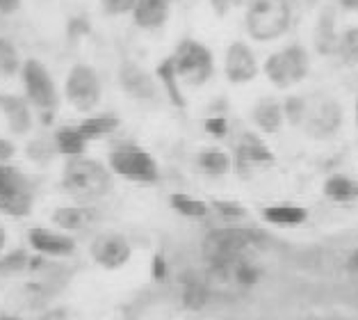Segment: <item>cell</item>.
<instances>
[{"label": "cell", "mask_w": 358, "mask_h": 320, "mask_svg": "<svg viewBox=\"0 0 358 320\" xmlns=\"http://www.w3.org/2000/svg\"><path fill=\"white\" fill-rule=\"evenodd\" d=\"M213 209L222 215L226 220H242L247 215V209L238 202H226V199H220V202H213Z\"/></svg>", "instance_id": "cell-32"}, {"label": "cell", "mask_w": 358, "mask_h": 320, "mask_svg": "<svg viewBox=\"0 0 358 320\" xmlns=\"http://www.w3.org/2000/svg\"><path fill=\"white\" fill-rule=\"evenodd\" d=\"M251 122L267 135L278 133L283 128V122H285L283 103H278L276 99L263 97L251 110Z\"/></svg>", "instance_id": "cell-18"}, {"label": "cell", "mask_w": 358, "mask_h": 320, "mask_svg": "<svg viewBox=\"0 0 358 320\" xmlns=\"http://www.w3.org/2000/svg\"><path fill=\"white\" fill-rule=\"evenodd\" d=\"M224 74L233 85H247L258 76V60L244 41H233L226 48Z\"/></svg>", "instance_id": "cell-13"}, {"label": "cell", "mask_w": 358, "mask_h": 320, "mask_svg": "<svg viewBox=\"0 0 358 320\" xmlns=\"http://www.w3.org/2000/svg\"><path fill=\"white\" fill-rule=\"evenodd\" d=\"M21 7V0H0V14L10 16Z\"/></svg>", "instance_id": "cell-37"}, {"label": "cell", "mask_w": 358, "mask_h": 320, "mask_svg": "<svg viewBox=\"0 0 358 320\" xmlns=\"http://www.w3.org/2000/svg\"><path fill=\"white\" fill-rule=\"evenodd\" d=\"M340 34L336 32V14L334 10H322L313 32V44L320 55H336Z\"/></svg>", "instance_id": "cell-19"}, {"label": "cell", "mask_w": 358, "mask_h": 320, "mask_svg": "<svg viewBox=\"0 0 358 320\" xmlns=\"http://www.w3.org/2000/svg\"><path fill=\"white\" fill-rule=\"evenodd\" d=\"M340 126H343V106L329 94H315L308 99V110H306L303 131L315 140H329L334 137Z\"/></svg>", "instance_id": "cell-8"}, {"label": "cell", "mask_w": 358, "mask_h": 320, "mask_svg": "<svg viewBox=\"0 0 358 320\" xmlns=\"http://www.w3.org/2000/svg\"><path fill=\"white\" fill-rule=\"evenodd\" d=\"M340 7H345L349 12H358V0H338Z\"/></svg>", "instance_id": "cell-40"}, {"label": "cell", "mask_w": 358, "mask_h": 320, "mask_svg": "<svg viewBox=\"0 0 358 320\" xmlns=\"http://www.w3.org/2000/svg\"><path fill=\"white\" fill-rule=\"evenodd\" d=\"M244 21L253 41L281 39L292 21L290 0H249Z\"/></svg>", "instance_id": "cell-2"}, {"label": "cell", "mask_w": 358, "mask_h": 320, "mask_svg": "<svg viewBox=\"0 0 358 320\" xmlns=\"http://www.w3.org/2000/svg\"><path fill=\"white\" fill-rule=\"evenodd\" d=\"M347 270L349 272H354V274H358V249L356 252L349 256V261H347Z\"/></svg>", "instance_id": "cell-39"}, {"label": "cell", "mask_w": 358, "mask_h": 320, "mask_svg": "<svg viewBox=\"0 0 358 320\" xmlns=\"http://www.w3.org/2000/svg\"><path fill=\"white\" fill-rule=\"evenodd\" d=\"M215 3H217V0H215ZM220 3H233V0H220Z\"/></svg>", "instance_id": "cell-43"}, {"label": "cell", "mask_w": 358, "mask_h": 320, "mask_svg": "<svg viewBox=\"0 0 358 320\" xmlns=\"http://www.w3.org/2000/svg\"><path fill=\"white\" fill-rule=\"evenodd\" d=\"M0 115L14 135H28L32 131V106L25 97L0 92Z\"/></svg>", "instance_id": "cell-14"}, {"label": "cell", "mask_w": 358, "mask_h": 320, "mask_svg": "<svg viewBox=\"0 0 358 320\" xmlns=\"http://www.w3.org/2000/svg\"><path fill=\"white\" fill-rule=\"evenodd\" d=\"M101 5H103V12L108 16H121V14L133 12L137 0H101Z\"/></svg>", "instance_id": "cell-33"}, {"label": "cell", "mask_w": 358, "mask_h": 320, "mask_svg": "<svg viewBox=\"0 0 358 320\" xmlns=\"http://www.w3.org/2000/svg\"><path fill=\"white\" fill-rule=\"evenodd\" d=\"M30 265H32V254L28 249L16 247L10 249L0 256V277L3 279H16V277L30 274Z\"/></svg>", "instance_id": "cell-24"}, {"label": "cell", "mask_w": 358, "mask_h": 320, "mask_svg": "<svg viewBox=\"0 0 358 320\" xmlns=\"http://www.w3.org/2000/svg\"><path fill=\"white\" fill-rule=\"evenodd\" d=\"M110 172L133 183H158L160 179L155 158L133 142L117 144L110 151Z\"/></svg>", "instance_id": "cell-5"}, {"label": "cell", "mask_w": 358, "mask_h": 320, "mask_svg": "<svg viewBox=\"0 0 358 320\" xmlns=\"http://www.w3.org/2000/svg\"><path fill=\"white\" fill-rule=\"evenodd\" d=\"M37 320H69V314L64 309H46L37 316Z\"/></svg>", "instance_id": "cell-36"}, {"label": "cell", "mask_w": 358, "mask_h": 320, "mask_svg": "<svg viewBox=\"0 0 358 320\" xmlns=\"http://www.w3.org/2000/svg\"><path fill=\"white\" fill-rule=\"evenodd\" d=\"M196 165L199 169L208 176H224L229 174L233 167L231 155L224 149H217V146H208V149H201L196 155Z\"/></svg>", "instance_id": "cell-22"}, {"label": "cell", "mask_w": 358, "mask_h": 320, "mask_svg": "<svg viewBox=\"0 0 358 320\" xmlns=\"http://www.w3.org/2000/svg\"><path fill=\"white\" fill-rule=\"evenodd\" d=\"M25 153L32 162H39V165H46L57 155V146L53 137H34L25 146Z\"/></svg>", "instance_id": "cell-30"}, {"label": "cell", "mask_w": 358, "mask_h": 320, "mask_svg": "<svg viewBox=\"0 0 358 320\" xmlns=\"http://www.w3.org/2000/svg\"><path fill=\"white\" fill-rule=\"evenodd\" d=\"M267 81L276 85L278 90H287L292 85H299L310 71L308 50L299 44H290L272 53L263 64Z\"/></svg>", "instance_id": "cell-6"}, {"label": "cell", "mask_w": 358, "mask_h": 320, "mask_svg": "<svg viewBox=\"0 0 358 320\" xmlns=\"http://www.w3.org/2000/svg\"><path fill=\"white\" fill-rule=\"evenodd\" d=\"M158 78L162 83L164 92H167V97L171 99L173 106H185V101H182V94H180V78L176 74V67H173V60L167 57L162 60V62L158 64Z\"/></svg>", "instance_id": "cell-26"}, {"label": "cell", "mask_w": 358, "mask_h": 320, "mask_svg": "<svg viewBox=\"0 0 358 320\" xmlns=\"http://www.w3.org/2000/svg\"><path fill=\"white\" fill-rule=\"evenodd\" d=\"M78 128L83 131V135L87 140H99V137H106L112 135L119 128V117L115 115H96V117H87L83 119Z\"/></svg>", "instance_id": "cell-25"}, {"label": "cell", "mask_w": 358, "mask_h": 320, "mask_svg": "<svg viewBox=\"0 0 358 320\" xmlns=\"http://www.w3.org/2000/svg\"><path fill=\"white\" fill-rule=\"evenodd\" d=\"M53 224L64 233L71 231H85L94 227L99 222V213L96 209H92L90 204H76V206H59V209L53 211L50 215Z\"/></svg>", "instance_id": "cell-16"}, {"label": "cell", "mask_w": 358, "mask_h": 320, "mask_svg": "<svg viewBox=\"0 0 358 320\" xmlns=\"http://www.w3.org/2000/svg\"><path fill=\"white\" fill-rule=\"evenodd\" d=\"M37 197V183L10 162H0V213L10 218L30 215Z\"/></svg>", "instance_id": "cell-4"}, {"label": "cell", "mask_w": 358, "mask_h": 320, "mask_svg": "<svg viewBox=\"0 0 358 320\" xmlns=\"http://www.w3.org/2000/svg\"><path fill=\"white\" fill-rule=\"evenodd\" d=\"M101 78L90 64H76L66 76L64 97L78 112H92L101 103Z\"/></svg>", "instance_id": "cell-9"}, {"label": "cell", "mask_w": 358, "mask_h": 320, "mask_svg": "<svg viewBox=\"0 0 358 320\" xmlns=\"http://www.w3.org/2000/svg\"><path fill=\"white\" fill-rule=\"evenodd\" d=\"M171 0H137L133 19L142 30H158L169 19Z\"/></svg>", "instance_id": "cell-17"}, {"label": "cell", "mask_w": 358, "mask_h": 320, "mask_svg": "<svg viewBox=\"0 0 358 320\" xmlns=\"http://www.w3.org/2000/svg\"><path fill=\"white\" fill-rule=\"evenodd\" d=\"M206 131L215 137H224L226 131H229V124H226L224 117H210V119H206Z\"/></svg>", "instance_id": "cell-34"}, {"label": "cell", "mask_w": 358, "mask_h": 320, "mask_svg": "<svg viewBox=\"0 0 358 320\" xmlns=\"http://www.w3.org/2000/svg\"><path fill=\"white\" fill-rule=\"evenodd\" d=\"M21 81L25 90V99L30 101V106L41 115L43 124H50L59 106V94L55 88L53 76L39 60H25L21 69Z\"/></svg>", "instance_id": "cell-3"}, {"label": "cell", "mask_w": 358, "mask_h": 320, "mask_svg": "<svg viewBox=\"0 0 358 320\" xmlns=\"http://www.w3.org/2000/svg\"><path fill=\"white\" fill-rule=\"evenodd\" d=\"M274 162V153L269 151V146L253 133H242V137L235 144V172L240 176H249L256 167H263Z\"/></svg>", "instance_id": "cell-12"}, {"label": "cell", "mask_w": 358, "mask_h": 320, "mask_svg": "<svg viewBox=\"0 0 358 320\" xmlns=\"http://www.w3.org/2000/svg\"><path fill=\"white\" fill-rule=\"evenodd\" d=\"M327 199L331 202H338V204H349V202H356L358 199V181L349 179L345 174H334L324 181V188H322Z\"/></svg>", "instance_id": "cell-23"}, {"label": "cell", "mask_w": 358, "mask_h": 320, "mask_svg": "<svg viewBox=\"0 0 358 320\" xmlns=\"http://www.w3.org/2000/svg\"><path fill=\"white\" fill-rule=\"evenodd\" d=\"M119 83L128 97L137 101H153L158 97V85L151 76H148L142 67L135 62H124L119 69Z\"/></svg>", "instance_id": "cell-15"}, {"label": "cell", "mask_w": 358, "mask_h": 320, "mask_svg": "<svg viewBox=\"0 0 358 320\" xmlns=\"http://www.w3.org/2000/svg\"><path fill=\"white\" fill-rule=\"evenodd\" d=\"M90 256L96 265L106 267V270H119L133 256V245L117 231H103L92 240Z\"/></svg>", "instance_id": "cell-10"}, {"label": "cell", "mask_w": 358, "mask_h": 320, "mask_svg": "<svg viewBox=\"0 0 358 320\" xmlns=\"http://www.w3.org/2000/svg\"><path fill=\"white\" fill-rule=\"evenodd\" d=\"M7 240H10V236H7L5 224H0V256L7 252Z\"/></svg>", "instance_id": "cell-38"}, {"label": "cell", "mask_w": 358, "mask_h": 320, "mask_svg": "<svg viewBox=\"0 0 358 320\" xmlns=\"http://www.w3.org/2000/svg\"><path fill=\"white\" fill-rule=\"evenodd\" d=\"M23 62L19 57V50L10 39L0 37V78H12L21 74Z\"/></svg>", "instance_id": "cell-28"}, {"label": "cell", "mask_w": 358, "mask_h": 320, "mask_svg": "<svg viewBox=\"0 0 358 320\" xmlns=\"http://www.w3.org/2000/svg\"><path fill=\"white\" fill-rule=\"evenodd\" d=\"M171 209L180 213V215H185V218H206L208 213H210V206H208L206 202H201V199H194V197H189V195H182V193H176V195H171Z\"/></svg>", "instance_id": "cell-27"}, {"label": "cell", "mask_w": 358, "mask_h": 320, "mask_svg": "<svg viewBox=\"0 0 358 320\" xmlns=\"http://www.w3.org/2000/svg\"><path fill=\"white\" fill-rule=\"evenodd\" d=\"M0 320H28V318L21 316V314H3V316H0Z\"/></svg>", "instance_id": "cell-41"}, {"label": "cell", "mask_w": 358, "mask_h": 320, "mask_svg": "<svg viewBox=\"0 0 358 320\" xmlns=\"http://www.w3.org/2000/svg\"><path fill=\"white\" fill-rule=\"evenodd\" d=\"M356 128H358V101H356Z\"/></svg>", "instance_id": "cell-42"}, {"label": "cell", "mask_w": 358, "mask_h": 320, "mask_svg": "<svg viewBox=\"0 0 358 320\" xmlns=\"http://www.w3.org/2000/svg\"><path fill=\"white\" fill-rule=\"evenodd\" d=\"M336 55L340 60V64L358 67V28H349L345 34H340Z\"/></svg>", "instance_id": "cell-29"}, {"label": "cell", "mask_w": 358, "mask_h": 320, "mask_svg": "<svg viewBox=\"0 0 358 320\" xmlns=\"http://www.w3.org/2000/svg\"><path fill=\"white\" fill-rule=\"evenodd\" d=\"M171 60L178 78L189 88H201L215 74V60L210 48L194 39H182L173 50Z\"/></svg>", "instance_id": "cell-7"}, {"label": "cell", "mask_w": 358, "mask_h": 320, "mask_svg": "<svg viewBox=\"0 0 358 320\" xmlns=\"http://www.w3.org/2000/svg\"><path fill=\"white\" fill-rule=\"evenodd\" d=\"M62 188L76 202L92 204L112 190V172L94 158H69L62 172Z\"/></svg>", "instance_id": "cell-1"}, {"label": "cell", "mask_w": 358, "mask_h": 320, "mask_svg": "<svg viewBox=\"0 0 358 320\" xmlns=\"http://www.w3.org/2000/svg\"><path fill=\"white\" fill-rule=\"evenodd\" d=\"M306 218H308V211L296 204H274L263 209V220L276 227H296V224H303Z\"/></svg>", "instance_id": "cell-21"}, {"label": "cell", "mask_w": 358, "mask_h": 320, "mask_svg": "<svg viewBox=\"0 0 358 320\" xmlns=\"http://www.w3.org/2000/svg\"><path fill=\"white\" fill-rule=\"evenodd\" d=\"M306 110H308V99L306 97H296L294 94V97H287L283 101V115L290 126H303Z\"/></svg>", "instance_id": "cell-31"}, {"label": "cell", "mask_w": 358, "mask_h": 320, "mask_svg": "<svg viewBox=\"0 0 358 320\" xmlns=\"http://www.w3.org/2000/svg\"><path fill=\"white\" fill-rule=\"evenodd\" d=\"M53 140L57 146V153L66 155V158H80V155H85V151H87V144H90V140L83 135V131L78 126L57 128Z\"/></svg>", "instance_id": "cell-20"}, {"label": "cell", "mask_w": 358, "mask_h": 320, "mask_svg": "<svg viewBox=\"0 0 358 320\" xmlns=\"http://www.w3.org/2000/svg\"><path fill=\"white\" fill-rule=\"evenodd\" d=\"M16 153V146L12 140H7V137H0V162H10Z\"/></svg>", "instance_id": "cell-35"}, {"label": "cell", "mask_w": 358, "mask_h": 320, "mask_svg": "<svg viewBox=\"0 0 358 320\" xmlns=\"http://www.w3.org/2000/svg\"><path fill=\"white\" fill-rule=\"evenodd\" d=\"M28 245L34 254L46 256L50 261L69 258L76 254V240L71 233H64L59 229H46V227H32L28 231Z\"/></svg>", "instance_id": "cell-11"}]
</instances>
